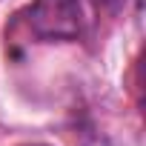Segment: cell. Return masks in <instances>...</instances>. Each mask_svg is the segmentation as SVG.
I'll list each match as a JSON object with an SVG mask.
<instances>
[{"mask_svg":"<svg viewBox=\"0 0 146 146\" xmlns=\"http://www.w3.org/2000/svg\"><path fill=\"white\" fill-rule=\"evenodd\" d=\"M26 29L37 40H75L80 35V0H32Z\"/></svg>","mask_w":146,"mask_h":146,"instance_id":"cell-1","label":"cell"},{"mask_svg":"<svg viewBox=\"0 0 146 146\" xmlns=\"http://www.w3.org/2000/svg\"><path fill=\"white\" fill-rule=\"evenodd\" d=\"M26 146H46V143H26Z\"/></svg>","mask_w":146,"mask_h":146,"instance_id":"cell-2","label":"cell"}]
</instances>
